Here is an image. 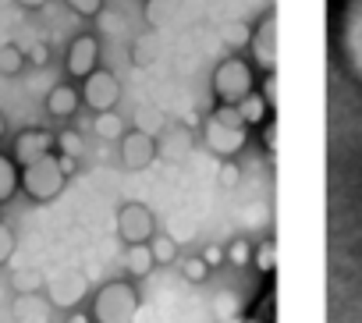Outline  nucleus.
Wrapping results in <instances>:
<instances>
[{
  "label": "nucleus",
  "mask_w": 362,
  "mask_h": 323,
  "mask_svg": "<svg viewBox=\"0 0 362 323\" xmlns=\"http://www.w3.org/2000/svg\"><path fill=\"white\" fill-rule=\"evenodd\" d=\"M124 270L139 281V277H149L156 270V259L149 252V242H139V245H124Z\"/></svg>",
  "instance_id": "obj_13"
},
{
  "label": "nucleus",
  "mask_w": 362,
  "mask_h": 323,
  "mask_svg": "<svg viewBox=\"0 0 362 323\" xmlns=\"http://www.w3.org/2000/svg\"><path fill=\"white\" fill-rule=\"evenodd\" d=\"M242 182V168L235 164V160L228 156V160H221V171H217V185L221 189H235Z\"/></svg>",
  "instance_id": "obj_26"
},
{
  "label": "nucleus",
  "mask_w": 362,
  "mask_h": 323,
  "mask_svg": "<svg viewBox=\"0 0 362 323\" xmlns=\"http://www.w3.org/2000/svg\"><path fill=\"white\" fill-rule=\"evenodd\" d=\"M15 4H18V8H29V11H40L47 0H15Z\"/></svg>",
  "instance_id": "obj_38"
},
{
  "label": "nucleus",
  "mask_w": 362,
  "mask_h": 323,
  "mask_svg": "<svg viewBox=\"0 0 362 323\" xmlns=\"http://www.w3.org/2000/svg\"><path fill=\"white\" fill-rule=\"evenodd\" d=\"M337 43H341V57H344V64L362 78V0H348V4H344Z\"/></svg>",
  "instance_id": "obj_4"
},
{
  "label": "nucleus",
  "mask_w": 362,
  "mask_h": 323,
  "mask_svg": "<svg viewBox=\"0 0 362 323\" xmlns=\"http://www.w3.org/2000/svg\"><path fill=\"white\" fill-rule=\"evenodd\" d=\"M228 263H231V266H249V263H252V245H249L245 238H235V242L228 245Z\"/></svg>",
  "instance_id": "obj_25"
},
{
  "label": "nucleus",
  "mask_w": 362,
  "mask_h": 323,
  "mask_svg": "<svg viewBox=\"0 0 362 323\" xmlns=\"http://www.w3.org/2000/svg\"><path fill=\"white\" fill-rule=\"evenodd\" d=\"M0 135H4V117H0Z\"/></svg>",
  "instance_id": "obj_39"
},
{
  "label": "nucleus",
  "mask_w": 362,
  "mask_h": 323,
  "mask_svg": "<svg viewBox=\"0 0 362 323\" xmlns=\"http://www.w3.org/2000/svg\"><path fill=\"white\" fill-rule=\"evenodd\" d=\"M156 235V217L146 203H124L117 210V238L124 245H139V242H149Z\"/></svg>",
  "instance_id": "obj_7"
},
{
  "label": "nucleus",
  "mask_w": 362,
  "mask_h": 323,
  "mask_svg": "<svg viewBox=\"0 0 362 323\" xmlns=\"http://www.w3.org/2000/svg\"><path fill=\"white\" fill-rule=\"evenodd\" d=\"M252 89H256V78H252V64H249V61H242V57H224V61L214 68V93H217L221 103L238 107Z\"/></svg>",
  "instance_id": "obj_3"
},
{
  "label": "nucleus",
  "mask_w": 362,
  "mask_h": 323,
  "mask_svg": "<svg viewBox=\"0 0 362 323\" xmlns=\"http://www.w3.org/2000/svg\"><path fill=\"white\" fill-rule=\"evenodd\" d=\"M181 274H185V281H192V284H206V277L214 270H210V263L203 256H189L185 263H181Z\"/></svg>",
  "instance_id": "obj_23"
},
{
  "label": "nucleus",
  "mask_w": 362,
  "mask_h": 323,
  "mask_svg": "<svg viewBox=\"0 0 362 323\" xmlns=\"http://www.w3.org/2000/svg\"><path fill=\"white\" fill-rule=\"evenodd\" d=\"M25 57H29L33 64H47V61H50V50H47V43H36V47H33Z\"/></svg>",
  "instance_id": "obj_35"
},
{
  "label": "nucleus",
  "mask_w": 362,
  "mask_h": 323,
  "mask_svg": "<svg viewBox=\"0 0 362 323\" xmlns=\"http://www.w3.org/2000/svg\"><path fill=\"white\" fill-rule=\"evenodd\" d=\"M156 156H160V142L149 131H124V139H121V164L128 171L153 168Z\"/></svg>",
  "instance_id": "obj_8"
},
{
  "label": "nucleus",
  "mask_w": 362,
  "mask_h": 323,
  "mask_svg": "<svg viewBox=\"0 0 362 323\" xmlns=\"http://www.w3.org/2000/svg\"><path fill=\"white\" fill-rule=\"evenodd\" d=\"M149 252H153L156 266H170V263H177V242H174L167 231H156V235L149 238Z\"/></svg>",
  "instance_id": "obj_18"
},
{
  "label": "nucleus",
  "mask_w": 362,
  "mask_h": 323,
  "mask_svg": "<svg viewBox=\"0 0 362 323\" xmlns=\"http://www.w3.org/2000/svg\"><path fill=\"white\" fill-rule=\"evenodd\" d=\"M132 64L135 68H153L156 64V36L153 33L135 36V43H132Z\"/></svg>",
  "instance_id": "obj_19"
},
{
  "label": "nucleus",
  "mask_w": 362,
  "mask_h": 323,
  "mask_svg": "<svg viewBox=\"0 0 362 323\" xmlns=\"http://www.w3.org/2000/svg\"><path fill=\"white\" fill-rule=\"evenodd\" d=\"M15 316H18L22 323H47V305H43L36 295H22V298L15 302Z\"/></svg>",
  "instance_id": "obj_21"
},
{
  "label": "nucleus",
  "mask_w": 362,
  "mask_h": 323,
  "mask_svg": "<svg viewBox=\"0 0 362 323\" xmlns=\"http://www.w3.org/2000/svg\"><path fill=\"white\" fill-rule=\"evenodd\" d=\"M54 146H57V135H50V131H43V128H29V131H22L18 139H15V164L18 168H25V164H36L40 156H47V153H54Z\"/></svg>",
  "instance_id": "obj_9"
},
{
  "label": "nucleus",
  "mask_w": 362,
  "mask_h": 323,
  "mask_svg": "<svg viewBox=\"0 0 362 323\" xmlns=\"http://www.w3.org/2000/svg\"><path fill=\"white\" fill-rule=\"evenodd\" d=\"M277 18H274V11L270 15H263V22H259V29L252 33V57H256V64L270 75L274 71V64H277Z\"/></svg>",
  "instance_id": "obj_12"
},
{
  "label": "nucleus",
  "mask_w": 362,
  "mask_h": 323,
  "mask_svg": "<svg viewBox=\"0 0 362 323\" xmlns=\"http://www.w3.org/2000/svg\"><path fill=\"white\" fill-rule=\"evenodd\" d=\"M40 284H43L40 270H22V274H15V288H18V295H36Z\"/></svg>",
  "instance_id": "obj_28"
},
{
  "label": "nucleus",
  "mask_w": 362,
  "mask_h": 323,
  "mask_svg": "<svg viewBox=\"0 0 362 323\" xmlns=\"http://www.w3.org/2000/svg\"><path fill=\"white\" fill-rule=\"evenodd\" d=\"M177 4H181V0H146V22H149L153 29L167 25V22L177 15Z\"/></svg>",
  "instance_id": "obj_20"
},
{
  "label": "nucleus",
  "mask_w": 362,
  "mask_h": 323,
  "mask_svg": "<svg viewBox=\"0 0 362 323\" xmlns=\"http://www.w3.org/2000/svg\"><path fill=\"white\" fill-rule=\"evenodd\" d=\"M203 142L210 146V153H217L221 160H228V156H235L249 142V128L245 124H231V121L210 114L206 124H203Z\"/></svg>",
  "instance_id": "obj_5"
},
{
  "label": "nucleus",
  "mask_w": 362,
  "mask_h": 323,
  "mask_svg": "<svg viewBox=\"0 0 362 323\" xmlns=\"http://www.w3.org/2000/svg\"><path fill=\"white\" fill-rule=\"evenodd\" d=\"M78 89L75 86H54L50 89V96H47V110L54 114V117H71L75 110H78Z\"/></svg>",
  "instance_id": "obj_14"
},
{
  "label": "nucleus",
  "mask_w": 362,
  "mask_h": 323,
  "mask_svg": "<svg viewBox=\"0 0 362 323\" xmlns=\"http://www.w3.org/2000/svg\"><path fill=\"white\" fill-rule=\"evenodd\" d=\"M64 323H93V312H68Z\"/></svg>",
  "instance_id": "obj_37"
},
{
  "label": "nucleus",
  "mask_w": 362,
  "mask_h": 323,
  "mask_svg": "<svg viewBox=\"0 0 362 323\" xmlns=\"http://www.w3.org/2000/svg\"><path fill=\"white\" fill-rule=\"evenodd\" d=\"M18 189H22V171H18V164H15V156L0 153V206H4Z\"/></svg>",
  "instance_id": "obj_16"
},
{
  "label": "nucleus",
  "mask_w": 362,
  "mask_h": 323,
  "mask_svg": "<svg viewBox=\"0 0 362 323\" xmlns=\"http://www.w3.org/2000/svg\"><path fill=\"white\" fill-rule=\"evenodd\" d=\"M15 245H18V238H15V231L8 228V224H0V266H4L11 256H15Z\"/></svg>",
  "instance_id": "obj_31"
},
{
  "label": "nucleus",
  "mask_w": 362,
  "mask_h": 323,
  "mask_svg": "<svg viewBox=\"0 0 362 323\" xmlns=\"http://www.w3.org/2000/svg\"><path fill=\"white\" fill-rule=\"evenodd\" d=\"M263 96H267V103H270V110L277 107V75L270 71L267 75V82H263Z\"/></svg>",
  "instance_id": "obj_34"
},
{
  "label": "nucleus",
  "mask_w": 362,
  "mask_h": 323,
  "mask_svg": "<svg viewBox=\"0 0 362 323\" xmlns=\"http://www.w3.org/2000/svg\"><path fill=\"white\" fill-rule=\"evenodd\" d=\"M199 256L210 263V270H217V266H224V263H228V249H221V245H206Z\"/></svg>",
  "instance_id": "obj_32"
},
{
  "label": "nucleus",
  "mask_w": 362,
  "mask_h": 323,
  "mask_svg": "<svg viewBox=\"0 0 362 323\" xmlns=\"http://www.w3.org/2000/svg\"><path fill=\"white\" fill-rule=\"evenodd\" d=\"M252 263H256L263 274H274V270H277V245H274V242H259V245L252 249Z\"/></svg>",
  "instance_id": "obj_24"
},
{
  "label": "nucleus",
  "mask_w": 362,
  "mask_h": 323,
  "mask_svg": "<svg viewBox=\"0 0 362 323\" xmlns=\"http://www.w3.org/2000/svg\"><path fill=\"white\" fill-rule=\"evenodd\" d=\"M57 164H61V171L71 178V175H75V168H78V156H64V153H57Z\"/></svg>",
  "instance_id": "obj_36"
},
{
  "label": "nucleus",
  "mask_w": 362,
  "mask_h": 323,
  "mask_svg": "<svg viewBox=\"0 0 362 323\" xmlns=\"http://www.w3.org/2000/svg\"><path fill=\"white\" fill-rule=\"evenodd\" d=\"M238 114H242V121L249 124V128H256V124H263L274 110H270V103H267V96L259 93V89H252L242 103H238Z\"/></svg>",
  "instance_id": "obj_15"
},
{
  "label": "nucleus",
  "mask_w": 362,
  "mask_h": 323,
  "mask_svg": "<svg viewBox=\"0 0 362 323\" xmlns=\"http://www.w3.org/2000/svg\"><path fill=\"white\" fill-rule=\"evenodd\" d=\"M25 68V50L22 47H15V43H4L0 47V75H18Z\"/></svg>",
  "instance_id": "obj_22"
},
{
  "label": "nucleus",
  "mask_w": 362,
  "mask_h": 323,
  "mask_svg": "<svg viewBox=\"0 0 362 323\" xmlns=\"http://www.w3.org/2000/svg\"><path fill=\"white\" fill-rule=\"evenodd\" d=\"M89 284H86V274L78 270H64L50 281V305H61V309H78V302L86 298Z\"/></svg>",
  "instance_id": "obj_11"
},
{
  "label": "nucleus",
  "mask_w": 362,
  "mask_h": 323,
  "mask_svg": "<svg viewBox=\"0 0 362 323\" xmlns=\"http://www.w3.org/2000/svg\"><path fill=\"white\" fill-rule=\"evenodd\" d=\"M139 291L128 281H110L93 298V323H135L139 316Z\"/></svg>",
  "instance_id": "obj_1"
},
{
  "label": "nucleus",
  "mask_w": 362,
  "mask_h": 323,
  "mask_svg": "<svg viewBox=\"0 0 362 323\" xmlns=\"http://www.w3.org/2000/svg\"><path fill=\"white\" fill-rule=\"evenodd\" d=\"M57 149H61L64 156H82V135H78L75 128H64V131L57 135Z\"/></svg>",
  "instance_id": "obj_27"
},
{
  "label": "nucleus",
  "mask_w": 362,
  "mask_h": 323,
  "mask_svg": "<svg viewBox=\"0 0 362 323\" xmlns=\"http://www.w3.org/2000/svg\"><path fill=\"white\" fill-rule=\"evenodd\" d=\"M82 103L93 107L96 114L114 110L121 103V82H117V75L107 71V68H96L93 75H86L82 78Z\"/></svg>",
  "instance_id": "obj_6"
},
{
  "label": "nucleus",
  "mask_w": 362,
  "mask_h": 323,
  "mask_svg": "<svg viewBox=\"0 0 362 323\" xmlns=\"http://www.w3.org/2000/svg\"><path fill=\"white\" fill-rule=\"evenodd\" d=\"M64 4H68L75 15H82V18H96V15H103V0H64Z\"/></svg>",
  "instance_id": "obj_29"
},
{
  "label": "nucleus",
  "mask_w": 362,
  "mask_h": 323,
  "mask_svg": "<svg viewBox=\"0 0 362 323\" xmlns=\"http://www.w3.org/2000/svg\"><path fill=\"white\" fill-rule=\"evenodd\" d=\"M263 146H267L270 153L277 149V121H274V114L263 121Z\"/></svg>",
  "instance_id": "obj_33"
},
{
  "label": "nucleus",
  "mask_w": 362,
  "mask_h": 323,
  "mask_svg": "<svg viewBox=\"0 0 362 323\" xmlns=\"http://www.w3.org/2000/svg\"><path fill=\"white\" fill-rule=\"evenodd\" d=\"M100 68V40L96 36H75L71 47H68V75L75 78H86Z\"/></svg>",
  "instance_id": "obj_10"
},
{
  "label": "nucleus",
  "mask_w": 362,
  "mask_h": 323,
  "mask_svg": "<svg viewBox=\"0 0 362 323\" xmlns=\"http://www.w3.org/2000/svg\"><path fill=\"white\" fill-rule=\"evenodd\" d=\"M93 131H96L100 139H107V142H121L128 128H124L121 114H114V110H103V114H96V121H93Z\"/></svg>",
  "instance_id": "obj_17"
},
{
  "label": "nucleus",
  "mask_w": 362,
  "mask_h": 323,
  "mask_svg": "<svg viewBox=\"0 0 362 323\" xmlns=\"http://www.w3.org/2000/svg\"><path fill=\"white\" fill-rule=\"evenodd\" d=\"M224 40H228V47H249L252 43V33H249V25H242V22H235V25H228V33H224Z\"/></svg>",
  "instance_id": "obj_30"
},
{
  "label": "nucleus",
  "mask_w": 362,
  "mask_h": 323,
  "mask_svg": "<svg viewBox=\"0 0 362 323\" xmlns=\"http://www.w3.org/2000/svg\"><path fill=\"white\" fill-rule=\"evenodd\" d=\"M64 182H68V175L61 171V164H57L54 153H47V156L36 160V164H25V168H22V192H25L29 199H36V203L57 199V196L64 192Z\"/></svg>",
  "instance_id": "obj_2"
}]
</instances>
